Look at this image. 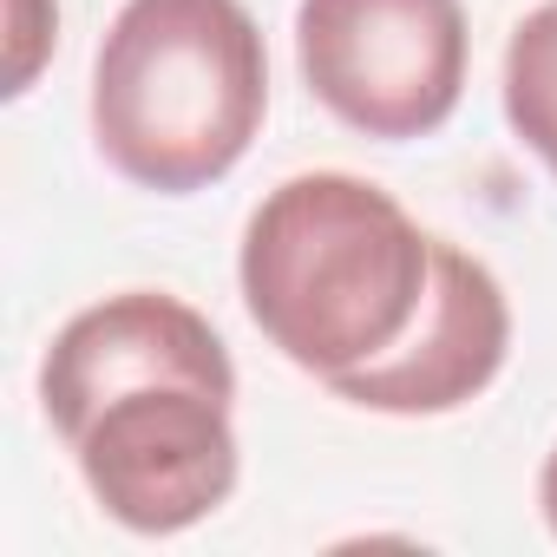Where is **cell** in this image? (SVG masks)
Instances as JSON below:
<instances>
[{"mask_svg":"<svg viewBox=\"0 0 557 557\" xmlns=\"http://www.w3.org/2000/svg\"><path fill=\"white\" fill-rule=\"evenodd\" d=\"M426 275L433 236L381 184L348 171H302L275 184L236 256L249 322L315 381L387 355L420 315Z\"/></svg>","mask_w":557,"mask_h":557,"instance_id":"1","label":"cell"},{"mask_svg":"<svg viewBox=\"0 0 557 557\" xmlns=\"http://www.w3.org/2000/svg\"><path fill=\"white\" fill-rule=\"evenodd\" d=\"M269 112V53L243 0H125L92 60V145L158 197L230 177Z\"/></svg>","mask_w":557,"mask_h":557,"instance_id":"2","label":"cell"},{"mask_svg":"<svg viewBox=\"0 0 557 557\" xmlns=\"http://www.w3.org/2000/svg\"><path fill=\"white\" fill-rule=\"evenodd\" d=\"M296 60L309 92L361 138H426L466 92L459 0H302Z\"/></svg>","mask_w":557,"mask_h":557,"instance_id":"3","label":"cell"},{"mask_svg":"<svg viewBox=\"0 0 557 557\" xmlns=\"http://www.w3.org/2000/svg\"><path fill=\"white\" fill-rule=\"evenodd\" d=\"M66 446L99 511L145 537L184 531L236 492V426L210 387H132Z\"/></svg>","mask_w":557,"mask_h":557,"instance_id":"4","label":"cell"},{"mask_svg":"<svg viewBox=\"0 0 557 557\" xmlns=\"http://www.w3.org/2000/svg\"><path fill=\"white\" fill-rule=\"evenodd\" d=\"M132 387H210L236 400V368L223 335L177 296L158 289H125L92 309H79L47 361H40V407L60 440H73L106 400Z\"/></svg>","mask_w":557,"mask_h":557,"instance_id":"5","label":"cell"},{"mask_svg":"<svg viewBox=\"0 0 557 557\" xmlns=\"http://www.w3.org/2000/svg\"><path fill=\"white\" fill-rule=\"evenodd\" d=\"M505 348H511V302L498 275L479 256L433 236V275L407 335L387 355L335 374L329 387L368 413H453L498 381Z\"/></svg>","mask_w":557,"mask_h":557,"instance_id":"6","label":"cell"},{"mask_svg":"<svg viewBox=\"0 0 557 557\" xmlns=\"http://www.w3.org/2000/svg\"><path fill=\"white\" fill-rule=\"evenodd\" d=\"M505 119L557 177V0L531 8L505 47Z\"/></svg>","mask_w":557,"mask_h":557,"instance_id":"7","label":"cell"},{"mask_svg":"<svg viewBox=\"0 0 557 557\" xmlns=\"http://www.w3.org/2000/svg\"><path fill=\"white\" fill-rule=\"evenodd\" d=\"M53 27H60V8H40L34 0H14V40H8V92H27L34 86V66L40 53L53 47Z\"/></svg>","mask_w":557,"mask_h":557,"instance_id":"8","label":"cell"},{"mask_svg":"<svg viewBox=\"0 0 557 557\" xmlns=\"http://www.w3.org/2000/svg\"><path fill=\"white\" fill-rule=\"evenodd\" d=\"M537 505H544V524L557 531V446H550V459H544V479H537Z\"/></svg>","mask_w":557,"mask_h":557,"instance_id":"9","label":"cell"}]
</instances>
